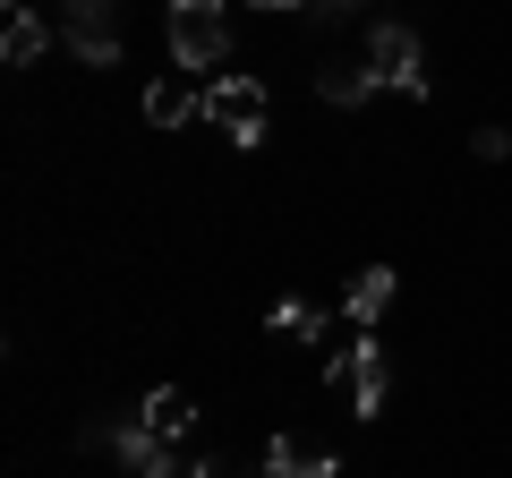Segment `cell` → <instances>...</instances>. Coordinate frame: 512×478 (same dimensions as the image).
<instances>
[{
  "label": "cell",
  "instance_id": "obj_15",
  "mask_svg": "<svg viewBox=\"0 0 512 478\" xmlns=\"http://www.w3.org/2000/svg\"><path fill=\"white\" fill-rule=\"evenodd\" d=\"M256 9H316V0H256Z\"/></svg>",
  "mask_w": 512,
  "mask_h": 478
},
{
  "label": "cell",
  "instance_id": "obj_14",
  "mask_svg": "<svg viewBox=\"0 0 512 478\" xmlns=\"http://www.w3.org/2000/svg\"><path fill=\"white\" fill-rule=\"evenodd\" d=\"M470 154H478V163H504V154H512V129H478Z\"/></svg>",
  "mask_w": 512,
  "mask_h": 478
},
{
  "label": "cell",
  "instance_id": "obj_10",
  "mask_svg": "<svg viewBox=\"0 0 512 478\" xmlns=\"http://www.w3.org/2000/svg\"><path fill=\"white\" fill-rule=\"evenodd\" d=\"M265 478H342V461L308 453L299 436H274V444H265Z\"/></svg>",
  "mask_w": 512,
  "mask_h": 478
},
{
  "label": "cell",
  "instance_id": "obj_2",
  "mask_svg": "<svg viewBox=\"0 0 512 478\" xmlns=\"http://www.w3.org/2000/svg\"><path fill=\"white\" fill-rule=\"evenodd\" d=\"M163 35H171V60H180V69H214V60L231 52V9H222V0H171Z\"/></svg>",
  "mask_w": 512,
  "mask_h": 478
},
{
  "label": "cell",
  "instance_id": "obj_12",
  "mask_svg": "<svg viewBox=\"0 0 512 478\" xmlns=\"http://www.w3.org/2000/svg\"><path fill=\"white\" fill-rule=\"evenodd\" d=\"M0 60H9V69H35V60H43V26H35V9H9V26H0Z\"/></svg>",
  "mask_w": 512,
  "mask_h": 478
},
{
  "label": "cell",
  "instance_id": "obj_8",
  "mask_svg": "<svg viewBox=\"0 0 512 478\" xmlns=\"http://www.w3.org/2000/svg\"><path fill=\"white\" fill-rule=\"evenodd\" d=\"M384 308H393V265H367V274L350 282V299H342V325L350 333H376Z\"/></svg>",
  "mask_w": 512,
  "mask_h": 478
},
{
  "label": "cell",
  "instance_id": "obj_13",
  "mask_svg": "<svg viewBox=\"0 0 512 478\" xmlns=\"http://www.w3.org/2000/svg\"><path fill=\"white\" fill-rule=\"evenodd\" d=\"M137 478H214V461H188L180 444H154V453H146V470H137Z\"/></svg>",
  "mask_w": 512,
  "mask_h": 478
},
{
  "label": "cell",
  "instance_id": "obj_4",
  "mask_svg": "<svg viewBox=\"0 0 512 478\" xmlns=\"http://www.w3.org/2000/svg\"><path fill=\"white\" fill-rule=\"evenodd\" d=\"M60 43L86 69H120V0H60Z\"/></svg>",
  "mask_w": 512,
  "mask_h": 478
},
{
  "label": "cell",
  "instance_id": "obj_11",
  "mask_svg": "<svg viewBox=\"0 0 512 478\" xmlns=\"http://www.w3.org/2000/svg\"><path fill=\"white\" fill-rule=\"evenodd\" d=\"M274 333H291V342H333V350L350 342V333H333V316L308 308V299H282V308H274ZM333 350H325V359H333Z\"/></svg>",
  "mask_w": 512,
  "mask_h": 478
},
{
  "label": "cell",
  "instance_id": "obj_1",
  "mask_svg": "<svg viewBox=\"0 0 512 478\" xmlns=\"http://www.w3.org/2000/svg\"><path fill=\"white\" fill-rule=\"evenodd\" d=\"M265 111H274L265 77H214V86H205V120H214V129L231 137L239 154H256V146H265Z\"/></svg>",
  "mask_w": 512,
  "mask_h": 478
},
{
  "label": "cell",
  "instance_id": "obj_16",
  "mask_svg": "<svg viewBox=\"0 0 512 478\" xmlns=\"http://www.w3.org/2000/svg\"><path fill=\"white\" fill-rule=\"evenodd\" d=\"M316 9H359V0H316Z\"/></svg>",
  "mask_w": 512,
  "mask_h": 478
},
{
  "label": "cell",
  "instance_id": "obj_9",
  "mask_svg": "<svg viewBox=\"0 0 512 478\" xmlns=\"http://www.w3.org/2000/svg\"><path fill=\"white\" fill-rule=\"evenodd\" d=\"M137 419H146V427H154V436H163V444H180L188 427H197V402H188V385H154Z\"/></svg>",
  "mask_w": 512,
  "mask_h": 478
},
{
  "label": "cell",
  "instance_id": "obj_5",
  "mask_svg": "<svg viewBox=\"0 0 512 478\" xmlns=\"http://www.w3.org/2000/svg\"><path fill=\"white\" fill-rule=\"evenodd\" d=\"M367 60H376V77L393 94H410V103H427V60H419V26L384 18L376 35H367Z\"/></svg>",
  "mask_w": 512,
  "mask_h": 478
},
{
  "label": "cell",
  "instance_id": "obj_3",
  "mask_svg": "<svg viewBox=\"0 0 512 478\" xmlns=\"http://www.w3.org/2000/svg\"><path fill=\"white\" fill-rule=\"evenodd\" d=\"M325 385H350V410H359V419H376V410H384V393H393L384 342H376V333H350V342L325 359Z\"/></svg>",
  "mask_w": 512,
  "mask_h": 478
},
{
  "label": "cell",
  "instance_id": "obj_6",
  "mask_svg": "<svg viewBox=\"0 0 512 478\" xmlns=\"http://www.w3.org/2000/svg\"><path fill=\"white\" fill-rule=\"evenodd\" d=\"M376 86H384V77H376V60H367V52H359V60H325V69H316V94H325L333 111H359Z\"/></svg>",
  "mask_w": 512,
  "mask_h": 478
},
{
  "label": "cell",
  "instance_id": "obj_7",
  "mask_svg": "<svg viewBox=\"0 0 512 478\" xmlns=\"http://www.w3.org/2000/svg\"><path fill=\"white\" fill-rule=\"evenodd\" d=\"M146 120H154V129L205 120V86H188V77H154V86H146Z\"/></svg>",
  "mask_w": 512,
  "mask_h": 478
}]
</instances>
